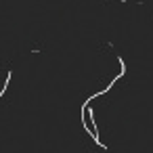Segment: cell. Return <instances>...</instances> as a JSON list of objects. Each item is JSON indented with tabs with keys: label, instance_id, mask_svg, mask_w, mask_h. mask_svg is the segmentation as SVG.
<instances>
[{
	"label": "cell",
	"instance_id": "1",
	"mask_svg": "<svg viewBox=\"0 0 153 153\" xmlns=\"http://www.w3.org/2000/svg\"><path fill=\"white\" fill-rule=\"evenodd\" d=\"M11 76H13V74H9V76H6V82H4V88H9V80H11ZM2 95H4V90H0V97H2Z\"/></svg>",
	"mask_w": 153,
	"mask_h": 153
}]
</instances>
